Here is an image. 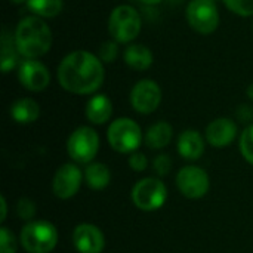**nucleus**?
Instances as JSON below:
<instances>
[{
	"label": "nucleus",
	"instance_id": "nucleus-1",
	"mask_svg": "<svg viewBox=\"0 0 253 253\" xmlns=\"http://www.w3.org/2000/svg\"><path fill=\"white\" fill-rule=\"evenodd\" d=\"M58 82L70 93L89 95L96 92L104 82L102 61L87 50L68 53L58 67Z\"/></svg>",
	"mask_w": 253,
	"mask_h": 253
},
{
	"label": "nucleus",
	"instance_id": "nucleus-2",
	"mask_svg": "<svg viewBox=\"0 0 253 253\" xmlns=\"http://www.w3.org/2000/svg\"><path fill=\"white\" fill-rule=\"evenodd\" d=\"M13 36L19 53L27 59L43 56L52 46V31L39 16H27L21 19Z\"/></svg>",
	"mask_w": 253,
	"mask_h": 253
},
{
	"label": "nucleus",
	"instance_id": "nucleus-3",
	"mask_svg": "<svg viewBox=\"0 0 253 253\" xmlns=\"http://www.w3.org/2000/svg\"><path fill=\"white\" fill-rule=\"evenodd\" d=\"M19 243L28 253H50L58 245V230L49 221H28L21 230Z\"/></svg>",
	"mask_w": 253,
	"mask_h": 253
},
{
	"label": "nucleus",
	"instance_id": "nucleus-4",
	"mask_svg": "<svg viewBox=\"0 0 253 253\" xmlns=\"http://www.w3.org/2000/svg\"><path fill=\"white\" fill-rule=\"evenodd\" d=\"M110 147L122 154H132L138 151L142 142V130L139 125L127 117L114 120L107 130Z\"/></svg>",
	"mask_w": 253,
	"mask_h": 253
},
{
	"label": "nucleus",
	"instance_id": "nucleus-5",
	"mask_svg": "<svg viewBox=\"0 0 253 253\" xmlns=\"http://www.w3.org/2000/svg\"><path fill=\"white\" fill-rule=\"evenodd\" d=\"M141 27L142 22L138 10L127 4L114 7L108 19V31L117 43H129L135 40L141 31Z\"/></svg>",
	"mask_w": 253,
	"mask_h": 253
},
{
	"label": "nucleus",
	"instance_id": "nucleus-6",
	"mask_svg": "<svg viewBox=\"0 0 253 253\" xmlns=\"http://www.w3.org/2000/svg\"><path fill=\"white\" fill-rule=\"evenodd\" d=\"M133 205L144 212H154L163 208L168 200V188L160 178L147 176L139 179L132 188Z\"/></svg>",
	"mask_w": 253,
	"mask_h": 253
},
{
	"label": "nucleus",
	"instance_id": "nucleus-7",
	"mask_svg": "<svg viewBox=\"0 0 253 253\" xmlns=\"http://www.w3.org/2000/svg\"><path fill=\"white\" fill-rule=\"evenodd\" d=\"M99 150V136L95 129L80 126L71 132L67 139V153L73 162L79 165H89L93 162Z\"/></svg>",
	"mask_w": 253,
	"mask_h": 253
},
{
	"label": "nucleus",
	"instance_id": "nucleus-8",
	"mask_svg": "<svg viewBox=\"0 0 253 253\" xmlns=\"http://www.w3.org/2000/svg\"><path fill=\"white\" fill-rule=\"evenodd\" d=\"M187 22L199 34L208 36L218 28L219 12L212 0H191L187 6Z\"/></svg>",
	"mask_w": 253,
	"mask_h": 253
},
{
	"label": "nucleus",
	"instance_id": "nucleus-9",
	"mask_svg": "<svg viewBox=\"0 0 253 253\" xmlns=\"http://www.w3.org/2000/svg\"><path fill=\"white\" fill-rule=\"evenodd\" d=\"M176 187L184 197L190 200H199L208 194L211 188V179L205 169L190 165L184 166L178 172Z\"/></svg>",
	"mask_w": 253,
	"mask_h": 253
},
{
	"label": "nucleus",
	"instance_id": "nucleus-10",
	"mask_svg": "<svg viewBox=\"0 0 253 253\" xmlns=\"http://www.w3.org/2000/svg\"><path fill=\"white\" fill-rule=\"evenodd\" d=\"M83 176V172L74 163H65L59 166L52 181L53 194L61 200H68L74 197L82 187Z\"/></svg>",
	"mask_w": 253,
	"mask_h": 253
},
{
	"label": "nucleus",
	"instance_id": "nucleus-11",
	"mask_svg": "<svg viewBox=\"0 0 253 253\" xmlns=\"http://www.w3.org/2000/svg\"><path fill=\"white\" fill-rule=\"evenodd\" d=\"M162 102L160 86L150 79L139 80L130 92V104L133 110L139 114L154 113Z\"/></svg>",
	"mask_w": 253,
	"mask_h": 253
},
{
	"label": "nucleus",
	"instance_id": "nucleus-12",
	"mask_svg": "<svg viewBox=\"0 0 253 253\" xmlns=\"http://www.w3.org/2000/svg\"><path fill=\"white\" fill-rule=\"evenodd\" d=\"M18 80L30 92H42L49 86V70L37 59H25L18 67Z\"/></svg>",
	"mask_w": 253,
	"mask_h": 253
},
{
	"label": "nucleus",
	"instance_id": "nucleus-13",
	"mask_svg": "<svg viewBox=\"0 0 253 253\" xmlns=\"http://www.w3.org/2000/svg\"><path fill=\"white\" fill-rule=\"evenodd\" d=\"M73 245L79 253H102L105 236L93 224H79L73 231Z\"/></svg>",
	"mask_w": 253,
	"mask_h": 253
},
{
	"label": "nucleus",
	"instance_id": "nucleus-14",
	"mask_svg": "<svg viewBox=\"0 0 253 253\" xmlns=\"http://www.w3.org/2000/svg\"><path fill=\"white\" fill-rule=\"evenodd\" d=\"M237 136V125L228 117H219L206 127V139L215 148H225Z\"/></svg>",
	"mask_w": 253,
	"mask_h": 253
},
{
	"label": "nucleus",
	"instance_id": "nucleus-15",
	"mask_svg": "<svg viewBox=\"0 0 253 253\" xmlns=\"http://www.w3.org/2000/svg\"><path fill=\"white\" fill-rule=\"evenodd\" d=\"M176 148L182 159L188 162H196L205 153V141L197 130L187 129L179 135Z\"/></svg>",
	"mask_w": 253,
	"mask_h": 253
},
{
	"label": "nucleus",
	"instance_id": "nucleus-16",
	"mask_svg": "<svg viewBox=\"0 0 253 253\" xmlns=\"http://www.w3.org/2000/svg\"><path fill=\"white\" fill-rule=\"evenodd\" d=\"M86 119L93 125H104L113 114V104L105 95H95L86 104Z\"/></svg>",
	"mask_w": 253,
	"mask_h": 253
},
{
	"label": "nucleus",
	"instance_id": "nucleus-17",
	"mask_svg": "<svg viewBox=\"0 0 253 253\" xmlns=\"http://www.w3.org/2000/svg\"><path fill=\"white\" fill-rule=\"evenodd\" d=\"M154 56L144 44H129L125 50V62L135 71H145L153 65Z\"/></svg>",
	"mask_w": 253,
	"mask_h": 253
},
{
	"label": "nucleus",
	"instance_id": "nucleus-18",
	"mask_svg": "<svg viewBox=\"0 0 253 253\" xmlns=\"http://www.w3.org/2000/svg\"><path fill=\"white\" fill-rule=\"evenodd\" d=\"M39 116H40V107L31 98L16 99L10 105V117L21 125L33 123L39 119Z\"/></svg>",
	"mask_w": 253,
	"mask_h": 253
},
{
	"label": "nucleus",
	"instance_id": "nucleus-19",
	"mask_svg": "<svg viewBox=\"0 0 253 253\" xmlns=\"http://www.w3.org/2000/svg\"><path fill=\"white\" fill-rule=\"evenodd\" d=\"M173 129L168 122H157L145 133V144L151 150H163L172 141Z\"/></svg>",
	"mask_w": 253,
	"mask_h": 253
},
{
	"label": "nucleus",
	"instance_id": "nucleus-20",
	"mask_svg": "<svg viewBox=\"0 0 253 253\" xmlns=\"http://www.w3.org/2000/svg\"><path fill=\"white\" fill-rule=\"evenodd\" d=\"M111 181V173L110 169L104 163L92 162L86 166L84 169V182L89 188L92 190H104L108 187Z\"/></svg>",
	"mask_w": 253,
	"mask_h": 253
},
{
	"label": "nucleus",
	"instance_id": "nucleus-21",
	"mask_svg": "<svg viewBox=\"0 0 253 253\" xmlns=\"http://www.w3.org/2000/svg\"><path fill=\"white\" fill-rule=\"evenodd\" d=\"M0 43H1V71L6 74L15 68L16 62H18V55H21V53L16 47L15 36L9 34L6 30H3V33H1Z\"/></svg>",
	"mask_w": 253,
	"mask_h": 253
},
{
	"label": "nucleus",
	"instance_id": "nucleus-22",
	"mask_svg": "<svg viewBox=\"0 0 253 253\" xmlns=\"http://www.w3.org/2000/svg\"><path fill=\"white\" fill-rule=\"evenodd\" d=\"M27 7L42 18H55L62 10V0H27Z\"/></svg>",
	"mask_w": 253,
	"mask_h": 253
},
{
	"label": "nucleus",
	"instance_id": "nucleus-23",
	"mask_svg": "<svg viewBox=\"0 0 253 253\" xmlns=\"http://www.w3.org/2000/svg\"><path fill=\"white\" fill-rule=\"evenodd\" d=\"M240 151L243 159L253 165V125H249L240 136Z\"/></svg>",
	"mask_w": 253,
	"mask_h": 253
},
{
	"label": "nucleus",
	"instance_id": "nucleus-24",
	"mask_svg": "<svg viewBox=\"0 0 253 253\" xmlns=\"http://www.w3.org/2000/svg\"><path fill=\"white\" fill-rule=\"evenodd\" d=\"M224 3L236 15L240 16L253 15V0H224Z\"/></svg>",
	"mask_w": 253,
	"mask_h": 253
},
{
	"label": "nucleus",
	"instance_id": "nucleus-25",
	"mask_svg": "<svg viewBox=\"0 0 253 253\" xmlns=\"http://www.w3.org/2000/svg\"><path fill=\"white\" fill-rule=\"evenodd\" d=\"M16 248H18V242L13 233L9 228L1 227L0 228V253H16Z\"/></svg>",
	"mask_w": 253,
	"mask_h": 253
},
{
	"label": "nucleus",
	"instance_id": "nucleus-26",
	"mask_svg": "<svg viewBox=\"0 0 253 253\" xmlns=\"http://www.w3.org/2000/svg\"><path fill=\"white\" fill-rule=\"evenodd\" d=\"M37 209H36V203L27 197H22L19 199L18 205H16V213L21 219H25V221H31L36 215Z\"/></svg>",
	"mask_w": 253,
	"mask_h": 253
},
{
	"label": "nucleus",
	"instance_id": "nucleus-27",
	"mask_svg": "<svg viewBox=\"0 0 253 253\" xmlns=\"http://www.w3.org/2000/svg\"><path fill=\"white\" fill-rule=\"evenodd\" d=\"M172 166H173V162H172L170 156H168V154H159L153 160V169L159 176H166L172 170Z\"/></svg>",
	"mask_w": 253,
	"mask_h": 253
},
{
	"label": "nucleus",
	"instance_id": "nucleus-28",
	"mask_svg": "<svg viewBox=\"0 0 253 253\" xmlns=\"http://www.w3.org/2000/svg\"><path fill=\"white\" fill-rule=\"evenodd\" d=\"M119 55V43L117 42H104L99 47V59L102 62H113Z\"/></svg>",
	"mask_w": 253,
	"mask_h": 253
},
{
	"label": "nucleus",
	"instance_id": "nucleus-29",
	"mask_svg": "<svg viewBox=\"0 0 253 253\" xmlns=\"http://www.w3.org/2000/svg\"><path fill=\"white\" fill-rule=\"evenodd\" d=\"M127 163H129V166L135 172H144L148 168V159H147V156L142 154V153H138V151H135V153L130 154Z\"/></svg>",
	"mask_w": 253,
	"mask_h": 253
},
{
	"label": "nucleus",
	"instance_id": "nucleus-30",
	"mask_svg": "<svg viewBox=\"0 0 253 253\" xmlns=\"http://www.w3.org/2000/svg\"><path fill=\"white\" fill-rule=\"evenodd\" d=\"M236 116L237 120H240L242 123H252L253 122V107L249 104H242L237 107L236 110Z\"/></svg>",
	"mask_w": 253,
	"mask_h": 253
},
{
	"label": "nucleus",
	"instance_id": "nucleus-31",
	"mask_svg": "<svg viewBox=\"0 0 253 253\" xmlns=\"http://www.w3.org/2000/svg\"><path fill=\"white\" fill-rule=\"evenodd\" d=\"M0 208H1L0 222H3V221L6 219V215H7V203H6V199H4V196H0Z\"/></svg>",
	"mask_w": 253,
	"mask_h": 253
},
{
	"label": "nucleus",
	"instance_id": "nucleus-32",
	"mask_svg": "<svg viewBox=\"0 0 253 253\" xmlns=\"http://www.w3.org/2000/svg\"><path fill=\"white\" fill-rule=\"evenodd\" d=\"M139 1H142L144 4H157V3H160L162 0H139Z\"/></svg>",
	"mask_w": 253,
	"mask_h": 253
},
{
	"label": "nucleus",
	"instance_id": "nucleus-33",
	"mask_svg": "<svg viewBox=\"0 0 253 253\" xmlns=\"http://www.w3.org/2000/svg\"><path fill=\"white\" fill-rule=\"evenodd\" d=\"M246 92H248V96H249V98L253 101V83L249 84V87H248V90H246Z\"/></svg>",
	"mask_w": 253,
	"mask_h": 253
},
{
	"label": "nucleus",
	"instance_id": "nucleus-34",
	"mask_svg": "<svg viewBox=\"0 0 253 253\" xmlns=\"http://www.w3.org/2000/svg\"><path fill=\"white\" fill-rule=\"evenodd\" d=\"M10 1H12V3H16V4H19V3H24V1L27 3V0H10Z\"/></svg>",
	"mask_w": 253,
	"mask_h": 253
},
{
	"label": "nucleus",
	"instance_id": "nucleus-35",
	"mask_svg": "<svg viewBox=\"0 0 253 253\" xmlns=\"http://www.w3.org/2000/svg\"><path fill=\"white\" fill-rule=\"evenodd\" d=\"M212 1H216V0H212Z\"/></svg>",
	"mask_w": 253,
	"mask_h": 253
}]
</instances>
